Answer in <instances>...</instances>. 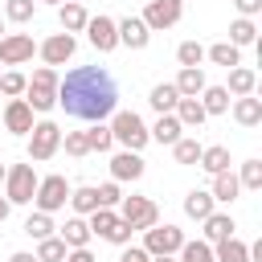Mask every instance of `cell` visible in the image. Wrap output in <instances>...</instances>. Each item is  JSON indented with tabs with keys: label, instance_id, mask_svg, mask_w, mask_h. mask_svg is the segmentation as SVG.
<instances>
[{
	"label": "cell",
	"instance_id": "1",
	"mask_svg": "<svg viewBox=\"0 0 262 262\" xmlns=\"http://www.w3.org/2000/svg\"><path fill=\"white\" fill-rule=\"evenodd\" d=\"M57 106L70 119L82 123H102L106 115H115L119 106V86L102 66H74L61 82H57Z\"/></svg>",
	"mask_w": 262,
	"mask_h": 262
},
{
	"label": "cell",
	"instance_id": "2",
	"mask_svg": "<svg viewBox=\"0 0 262 262\" xmlns=\"http://www.w3.org/2000/svg\"><path fill=\"white\" fill-rule=\"evenodd\" d=\"M57 70L53 66H41V70H33V78L25 82V102L33 106V111H53L57 106Z\"/></svg>",
	"mask_w": 262,
	"mask_h": 262
},
{
	"label": "cell",
	"instance_id": "3",
	"mask_svg": "<svg viewBox=\"0 0 262 262\" xmlns=\"http://www.w3.org/2000/svg\"><path fill=\"white\" fill-rule=\"evenodd\" d=\"M111 139L123 143V151H139L151 135H147V127H143V119L135 111H115L111 115Z\"/></svg>",
	"mask_w": 262,
	"mask_h": 262
},
{
	"label": "cell",
	"instance_id": "4",
	"mask_svg": "<svg viewBox=\"0 0 262 262\" xmlns=\"http://www.w3.org/2000/svg\"><path fill=\"white\" fill-rule=\"evenodd\" d=\"M33 192H37V172H33V164H12V168L4 172V201H8V205H29Z\"/></svg>",
	"mask_w": 262,
	"mask_h": 262
},
{
	"label": "cell",
	"instance_id": "5",
	"mask_svg": "<svg viewBox=\"0 0 262 262\" xmlns=\"http://www.w3.org/2000/svg\"><path fill=\"white\" fill-rule=\"evenodd\" d=\"M61 147V127L53 123V119H41V123H33V131H29V160H49L53 151Z\"/></svg>",
	"mask_w": 262,
	"mask_h": 262
},
{
	"label": "cell",
	"instance_id": "6",
	"mask_svg": "<svg viewBox=\"0 0 262 262\" xmlns=\"http://www.w3.org/2000/svg\"><path fill=\"white\" fill-rule=\"evenodd\" d=\"M66 201H70V184H66V176H45V180H37V192H33V205H37V213H57V209H66Z\"/></svg>",
	"mask_w": 262,
	"mask_h": 262
},
{
	"label": "cell",
	"instance_id": "7",
	"mask_svg": "<svg viewBox=\"0 0 262 262\" xmlns=\"http://www.w3.org/2000/svg\"><path fill=\"white\" fill-rule=\"evenodd\" d=\"M119 221H127L131 229H151V225H160V209L147 196H123L119 201Z\"/></svg>",
	"mask_w": 262,
	"mask_h": 262
},
{
	"label": "cell",
	"instance_id": "8",
	"mask_svg": "<svg viewBox=\"0 0 262 262\" xmlns=\"http://www.w3.org/2000/svg\"><path fill=\"white\" fill-rule=\"evenodd\" d=\"M180 246H184V233H180L176 225H151V229H143V250H147L151 258L180 254Z\"/></svg>",
	"mask_w": 262,
	"mask_h": 262
},
{
	"label": "cell",
	"instance_id": "9",
	"mask_svg": "<svg viewBox=\"0 0 262 262\" xmlns=\"http://www.w3.org/2000/svg\"><path fill=\"white\" fill-rule=\"evenodd\" d=\"M33 37L29 33H4L0 37V61L4 66H20V61H29L33 57Z\"/></svg>",
	"mask_w": 262,
	"mask_h": 262
},
{
	"label": "cell",
	"instance_id": "10",
	"mask_svg": "<svg viewBox=\"0 0 262 262\" xmlns=\"http://www.w3.org/2000/svg\"><path fill=\"white\" fill-rule=\"evenodd\" d=\"M115 33H119V45H127V49H147V41H151V29H147L139 16L115 20Z\"/></svg>",
	"mask_w": 262,
	"mask_h": 262
},
{
	"label": "cell",
	"instance_id": "11",
	"mask_svg": "<svg viewBox=\"0 0 262 262\" xmlns=\"http://www.w3.org/2000/svg\"><path fill=\"white\" fill-rule=\"evenodd\" d=\"M86 33H90V45H94L98 53H111V49L119 45V33H115V20H111V16H102V12L86 20Z\"/></svg>",
	"mask_w": 262,
	"mask_h": 262
},
{
	"label": "cell",
	"instance_id": "12",
	"mask_svg": "<svg viewBox=\"0 0 262 262\" xmlns=\"http://www.w3.org/2000/svg\"><path fill=\"white\" fill-rule=\"evenodd\" d=\"M139 20L147 29H172L180 20V4H172V0H147V8H143Z\"/></svg>",
	"mask_w": 262,
	"mask_h": 262
},
{
	"label": "cell",
	"instance_id": "13",
	"mask_svg": "<svg viewBox=\"0 0 262 262\" xmlns=\"http://www.w3.org/2000/svg\"><path fill=\"white\" fill-rule=\"evenodd\" d=\"M74 49H78V41H74L70 33H53L49 41H41V57H45V66H66V61L74 57Z\"/></svg>",
	"mask_w": 262,
	"mask_h": 262
},
{
	"label": "cell",
	"instance_id": "14",
	"mask_svg": "<svg viewBox=\"0 0 262 262\" xmlns=\"http://www.w3.org/2000/svg\"><path fill=\"white\" fill-rule=\"evenodd\" d=\"M4 127H8L12 135H29V131H33V106H29L25 98H12V102L4 106Z\"/></svg>",
	"mask_w": 262,
	"mask_h": 262
},
{
	"label": "cell",
	"instance_id": "15",
	"mask_svg": "<svg viewBox=\"0 0 262 262\" xmlns=\"http://www.w3.org/2000/svg\"><path fill=\"white\" fill-rule=\"evenodd\" d=\"M111 176H115V184L139 180V176H143V156H139V151H119V156L111 160Z\"/></svg>",
	"mask_w": 262,
	"mask_h": 262
},
{
	"label": "cell",
	"instance_id": "16",
	"mask_svg": "<svg viewBox=\"0 0 262 262\" xmlns=\"http://www.w3.org/2000/svg\"><path fill=\"white\" fill-rule=\"evenodd\" d=\"M201 225H205V242H209V246H217V242L233 237V229H237L229 213H209V217H205Z\"/></svg>",
	"mask_w": 262,
	"mask_h": 262
},
{
	"label": "cell",
	"instance_id": "17",
	"mask_svg": "<svg viewBox=\"0 0 262 262\" xmlns=\"http://www.w3.org/2000/svg\"><path fill=\"white\" fill-rule=\"evenodd\" d=\"M57 20H61V33H70V37H74V33H82V29H86V20H90V16H86V8H82V4L66 0V4H57Z\"/></svg>",
	"mask_w": 262,
	"mask_h": 262
},
{
	"label": "cell",
	"instance_id": "18",
	"mask_svg": "<svg viewBox=\"0 0 262 262\" xmlns=\"http://www.w3.org/2000/svg\"><path fill=\"white\" fill-rule=\"evenodd\" d=\"M147 135H151L156 143H168V147H172L176 139H184V127H180V119H176V115H160V119H156V127H151Z\"/></svg>",
	"mask_w": 262,
	"mask_h": 262
},
{
	"label": "cell",
	"instance_id": "19",
	"mask_svg": "<svg viewBox=\"0 0 262 262\" xmlns=\"http://www.w3.org/2000/svg\"><path fill=\"white\" fill-rule=\"evenodd\" d=\"M237 192H242V184H237V176H233V172H217V176H213V188H209V196H213V201L233 205V201H237Z\"/></svg>",
	"mask_w": 262,
	"mask_h": 262
},
{
	"label": "cell",
	"instance_id": "20",
	"mask_svg": "<svg viewBox=\"0 0 262 262\" xmlns=\"http://www.w3.org/2000/svg\"><path fill=\"white\" fill-rule=\"evenodd\" d=\"M172 86H176L180 98H196V94L205 90V70H201V66H196V70H180Z\"/></svg>",
	"mask_w": 262,
	"mask_h": 262
},
{
	"label": "cell",
	"instance_id": "21",
	"mask_svg": "<svg viewBox=\"0 0 262 262\" xmlns=\"http://www.w3.org/2000/svg\"><path fill=\"white\" fill-rule=\"evenodd\" d=\"M196 102L205 106V115H225V111H229V90H225V86H205V90L196 94Z\"/></svg>",
	"mask_w": 262,
	"mask_h": 262
},
{
	"label": "cell",
	"instance_id": "22",
	"mask_svg": "<svg viewBox=\"0 0 262 262\" xmlns=\"http://www.w3.org/2000/svg\"><path fill=\"white\" fill-rule=\"evenodd\" d=\"M233 119H237L242 127H258V123H262V98H254V94L237 98V102H233Z\"/></svg>",
	"mask_w": 262,
	"mask_h": 262
},
{
	"label": "cell",
	"instance_id": "23",
	"mask_svg": "<svg viewBox=\"0 0 262 262\" xmlns=\"http://www.w3.org/2000/svg\"><path fill=\"white\" fill-rule=\"evenodd\" d=\"M61 242H66V250H86V242H90V225H86L82 217H70V221L61 225Z\"/></svg>",
	"mask_w": 262,
	"mask_h": 262
},
{
	"label": "cell",
	"instance_id": "24",
	"mask_svg": "<svg viewBox=\"0 0 262 262\" xmlns=\"http://www.w3.org/2000/svg\"><path fill=\"white\" fill-rule=\"evenodd\" d=\"M213 262H250V246L237 237H225L213 246Z\"/></svg>",
	"mask_w": 262,
	"mask_h": 262
},
{
	"label": "cell",
	"instance_id": "25",
	"mask_svg": "<svg viewBox=\"0 0 262 262\" xmlns=\"http://www.w3.org/2000/svg\"><path fill=\"white\" fill-rule=\"evenodd\" d=\"M254 86H258V74L254 70H246V66H233L229 70V94H237V98H246V94H254Z\"/></svg>",
	"mask_w": 262,
	"mask_h": 262
},
{
	"label": "cell",
	"instance_id": "26",
	"mask_svg": "<svg viewBox=\"0 0 262 262\" xmlns=\"http://www.w3.org/2000/svg\"><path fill=\"white\" fill-rule=\"evenodd\" d=\"M213 205H217V201H213V196H209L205 188H192V192L184 196V213H188L192 221H205V217L213 213Z\"/></svg>",
	"mask_w": 262,
	"mask_h": 262
},
{
	"label": "cell",
	"instance_id": "27",
	"mask_svg": "<svg viewBox=\"0 0 262 262\" xmlns=\"http://www.w3.org/2000/svg\"><path fill=\"white\" fill-rule=\"evenodd\" d=\"M160 115H172L176 111V102H180V94H176V86L172 82H160V86H151V98H147Z\"/></svg>",
	"mask_w": 262,
	"mask_h": 262
},
{
	"label": "cell",
	"instance_id": "28",
	"mask_svg": "<svg viewBox=\"0 0 262 262\" xmlns=\"http://www.w3.org/2000/svg\"><path fill=\"white\" fill-rule=\"evenodd\" d=\"M172 115H176V119H180V127H201V123H205V119H209V115H205V106H201V102H196V98H180V102H176V111H172Z\"/></svg>",
	"mask_w": 262,
	"mask_h": 262
},
{
	"label": "cell",
	"instance_id": "29",
	"mask_svg": "<svg viewBox=\"0 0 262 262\" xmlns=\"http://www.w3.org/2000/svg\"><path fill=\"white\" fill-rule=\"evenodd\" d=\"M201 168H205L209 176H217V172H229V147H221V143L205 147V151H201Z\"/></svg>",
	"mask_w": 262,
	"mask_h": 262
},
{
	"label": "cell",
	"instance_id": "30",
	"mask_svg": "<svg viewBox=\"0 0 262 262\" xmlns=\"http://www.w3.org/2000/svg\"><path fill=\"white\" fill-rule=\"evenodd\" d=\"M213 66H225V70H233V66H242V49L237 45H229V41H217L209 53H205Z\"/></svg>",
	"mask_w": 262,
	"mask_h": 262
},
{
	"label": "cell",
	"instance_id": "31",
	"mask_svg": "<svg viewBox=\"0 0 262 262\" xmlns=\"http://www.w3.org/2000/svg\"><path fill=\"white\" fill-rule=\"evenodd\" d=\"M70 205H74L78 217L94 213V209H98V192H94V184H86V188H70Z\"/></svg>",
	"mask_w": 262,
	"mask_h": 262
},
{
	"label": "cell",
	"instance_id": "32",
	"mask_svg": "<svg viewBox=\"0 0 262 262\" xmlns=\"http://www.w3.org/2000/svg\"><path fill=\"white\" fill-rule=\"evenodd\" d=\"M86 225H90V233H98V237H111V233H115V225H119V213H115V209H94Z\"/></svg>",
	"mask_w": 262,
	"mask_h": 262
},
{
	"label": "cell",
	"instance_id": "33",
	"mask_svg": "<svg viewBox=\"0 0 262 262\" xmlns=\"http://www.w3.org/2000/svg\"><path fill=\"white\" fill-rule=\"evenodd\" d=\"M258 41V29H254V20H246V16H237L233 25H229V45H254Z\"/></svg>",
	"mask_w": 262,
	"mask_h": 262
},
{
	"label": "cell",
	"instance_id": "34",
	"mask_svg": "<svg viewBox=\"0 0 262 262\" xmlns=\"http://www.w3.org/2000/svg\"><path fill=\"white\" fill-rule=\"evenodd\" d=\"M66 242L61 237H45V242H37V262H66Z\"/></svg>",
	"mask_w": 262,
	"mask_h": 262
},
{
	"label": "cell",
	"instance_id": "35",
	"mask_svg": "<svg viewBox=\"0 0 262 262\" xmlns=\"http://www.w3.org/2000/svg\"><path fill=\"white\" fill-rule=\"evenodd\" d=\"M176 61H180V70H196V66L205 61V49H201L196 41H180V49H176Z\"/></svg>",
	"mask_w": 262,
	"mask_h": 262
},
{
	"label": "cell",
	"instance_id": "36",
	"mask_svg": "<svg viewBox=\"0 0 262 262\" xmlns=\"http://www.w3.org/2000/svg\"><path fill=\"white\" fill-rule=\"evenodd\" d=\"M201 143L196 139H176L172 143V156H176V164H201Z\"/></svg>",
	"mask_w": 262,
	"mask_h": 262
},
{
	"label": "cell",
	"instance_id": "37",
	"mask_svg": "<svg viewBox=\"0 0 262 262\" xmlns=\"http://www.w3.org/2000/svg\"><path fill=\"white\" fill-rule=\"evenodd\" d=\"M25 233H29V237H37V242L53 237V217H49V213H33V217L25 221Z\"/></svg>",
	"mask_w": 262,
	"mask_h": 262
},
{
	"label": "cell",
	"instance_id": "38",
	"mask_svg": "<svg viewBox=\"0 0 262 262\" xmlns=\"http://www.w3.org/2000/svg\"><path fill=\"white\" fill-rule=\"evenodd\" d=\"M180 262H213V246L209 242H184L180 246Z\"/></svg>",
	"mask_w": 262,
	"mask_h": 262
},
{
	"label": "cell",
	"instance_id": "39",
	"mask_svg": "<svg viewBox=\"0 0 262 262\" xmlns=\"http://www.w3.org/2000/svg\"><path fill=\"white\" fill-rule=\"evenodd\" d=\"M86 143H90V151H111V127H102V123H94L90 131H86Z\"/></svg>",
	"mask_w": 262,
	"mask_h": 262
},
{
	"label": "cell",
	"instance_id": "40",
	"mask_svg": "<svg viewBox=\"0 0 262 262\" xmlns=\"http://www.w3.org/2000/svg\"><path fill=\"white\" fill-rule=\"evenodd\" d=\"M237 184H242V188H262V160H246Z\"/></svg>",
	"mask_w": 262,
	"mask_h": 262
},
{
	"label": "cell",
	"instance_id": "41",
	"mask_svg": "<svg viewBox=\"0 0 262 262\" xmlns=\"http://www.w3.org/2000/svg\"><path fill=\"white\" fill-rule=\"evenodd\" d=\"M33 8H37L33 0H8V4H4V16H8V20H16V25H25V20L33 16Z\"/></svg>",
	"mask_w": 262,
	"mask_h": 262
},
{
	"label": "cell",
	"instance_id": "42",
	"mask_svg": "<svg viewBox=\"0 0 262 262\" xmlns=\"http://www.w3.org/2000/svg\"><path fill=\"white\" fill-rule=\"evenodd\" d=\"M25 74H16V70H8L4 78H0V94H8V98H16V94H25Z\"/></svg>",
	"mask_w": 262,
	"mask_h": 262
},
{
	"label": "cell",
	"instance_id": "43",
	"mask_svg": "<svg viewBox=\"0 0 262 262\" xmlns=\"http://www.w3.org/2000/svg\"><path fill=\"white\" fill-rule=\"evenodd\" d=\"M94 192H98V209H115V205L123 201V192H119V184H115V180H111V184H98Z\"/></svg>",
	"mask_w": 262,
	"mask_h": 262
},
{
	"label": "cell",
	"instance_id": "44",
	"mask_svg": "<svg viewBox=\"0 0 262 262\" xmlns=\"http://www.w3.org/2000/svg\"><path fill=\"white\" fill-rule=\"evenodd\" d=\"M66 151H70V156H86V151H90L86 131H66Z\"/></svg>",
	"mask_w": 262,
	"mask_h": 262
},
{
	"label": "cell",
	"instance_id": "45",
	"mask_svg": "<svg viewBox=\"0 0 262 262\" xmlns=\"http://www.w3.org/2000/svg\"><path fill=\"white\" fill-rule=\"evenodd\" d=\"M131 233H135V229H131L127 221H119V225H115V233H111L106 242H115V246H127V242H131Z\"/></svg>",
	"mask_w": 262,
	"mask_h": 262
},
{
	"label": "cell",
	"instance_id": "46",
	"mask_svg": "<svg viewBox=\"0 0 262 262\" xmlns=\"http://www.w3.org/2000/svg\"><path fill=\"white\" fill-rule=\"evenodd\" d=\"M119 262H151V254H147V250H143V246H127V250H123V258H119Z\"/></svg>",
	"mask_w": 262,
	"mask_h": 262
},
{
	"label": "cell",
	"instance_id": "47",
	"mask_svg": "<svg viewBox=\"0 0 262 262\" xmlns=\"http://www.w3.org/2000/svg\"><path fill=\"white\" fill-rule=\"evenodd\" d=\"M233 4H237V12H242V16H246V20H250V16H258V12H262V0H233Z\"/></svg>",
	"mask_w": 262,
	"mask_h": 262
},
{
	"label": "cell",
	"instance_id": "48",
	"mask_svg": "<svg viewBox=\"0 0 262 262\" xmlns=\"http://www.w3.org/2000/svg\"><path fill=\"white\" fill-rule=\"evenodd\" d=\"M66 262H94V254H90V250H70Z\"/></svg>",
	"mask_w": 262,
	"mask_h": 262
},
{
	"label": "cell",
	"instance_id": "49",
	"mask_svg": "<svg viewBox=\"0 0 262 262\" xmlns=\"http://www.w3.org/2000/svg\"><path fill=\"white\" fill-rule=\"evenodd\" d=\"M8 213H12V205H8V201H4V196H0V225H4V221H8Z\"/></svg>",
	"mask_w": 262,
	"mask_h": 262
},
{
	"label": "cell",
	"instance_id": "50",
	"mask_svg": "<svg viewBox=\"0 0 262 262\" xmlns=\"http://www.w3.org/2000/svg\"><path fill=\"white\" fill-rule=\"evenodd\" d=\"M8 262H37V254H25V250H20V254H12Z\"/></svg>",
	"mask_w": 262,
	"mask_h": 262
},
{
	"label": "cell",
	"instance_id": "51",
	"mask_svg": "<svg viewBox=\"0 0 262 262\" xmlns=\"http://www.w3.org/2000/svg\"><path fill=\"white\" fill-rule=\"evenodd\" d=\"M33 4H66V0H33Z\"/></svg>",
	"mask_w": 262,
	"mask_h": 262
},
{
	"label": "cell",
	"instance_id": "52",
	"mask_svg": "<svg viewBox=\"0 0 262 262\" xmlns=\"http://www.w3.org/2000/svg\"><path fill=\"white\" fill-rule=\"evenodd\" d=\"M151 262H176V258H172V254H164V258H151Z\"/></svg>",
	"mask_w": 262,
	"mask_h": 262
},
{
	"label": "cell",
	"instance_id": "53",
	"mask_svg": "<svg viewBox=\"0 0 262 262\" xmlns=\"http://www.w3.org/2000/svg\"><path fill=\"white\" fill-rule=\"evenodd\" d=\"M4 172H8V168H4V164H0V180H4Z\"/></svg>",
	"mask_w": 262,
	"mask_h": 262
},
{
	"label": "cell",
	"instance_id": "54",
	"mask_svg": "<svg viewBox=\"0 0 262 262\" xmlns=\"http://www.w3.org/2000/svg\"><path fill=\"white\" fill-rule=\"evenodd\" d=\"M172 4H184V0H172Z\"/></svg>",
	"mask_w": 262,
	"mask_h": 262
},
{
	"label": "cell",
	"instance_id": "55",
	"mask_svg": "<svg viewBox=\"0 0 262 262\" xmlns=\"http://www.w3.org/2000/svg\"><path fill=\"white\" fill-rule=\"evenodd\" d=\"M0 37H4V25H0Z\"/></svg>",
	"mask_w": 262,
	"mask_h": 262
},
{
	"label": "cell",
	"instance_id": "56",
	"mask_svg": "<svg viewBox=\"0 0 262 262\" xmlns=\"http://www.w3.org/2000/svg\"><path fill=\"white\" fill-rule=\"evenodd\" d=\"M74 4H82V0H74Z\"/></svg>",
	"mask_w": 262,
	"mask_h": 262
}]
</instances>
